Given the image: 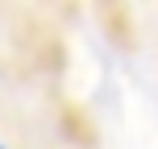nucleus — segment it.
Segmentation results:
<instances>
[{
  "label": "nucleus",
  "mask_w": 158,
  "mask_h": 149,
  "mask_svg": "<svg viewBox=\"0 0 158 149\" xmlns=\"http://www.w3.org/2000/svg\"><path fill=\"white\" fill-rule=\"evenodd\" d=\"M0 149H4V145H0Z\"/></svg>",
  "instance_id": "1"
}]
</instances>
